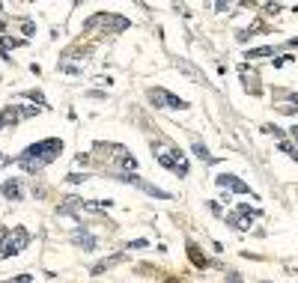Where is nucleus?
Instances as JSON below:
<instances>
[{
	"label": "nucleus",
	"mask_w": 298,
	"mask_h": 283,
	"mask_svg": "<svg viewBox=\"0 0 298 283\" xmlns=\"http://www.w3.org/2000/svg\"><path fill=\"white\" fill-rule=\"evenodd\" d=\"M60 152H63V140H60V137L36 140V143H30V146L18 155V164H21L24 170L36 173V170H42L45 164H54V161L60 158Z\"/></svg>",
	"instance_id": "1"
},
{
	"label": "nucleus",
	"mask_w": 298,
	"mask_h": 283,
	"mask_svg": "<svg viewBox=\"0 0 298 283\" xmlns=\"http://www.w3.org/2000/svg\"><path fill=\"white\" fill-rule=\"evenodd\" d=\"M152 155L158 158V164H164L170 173H176L179 179L188 176V161L173 143H152Z\"/></svg>",
	"instance_id": "2"
},
{
	"label": "nucleus",
	"mask_w": 298,
	"mask_h": 283,
	"mask_svg": "<svg viewBox=\"0 0 298 283\" xmlns=\"http://www.w3.org/2000/svg\"><path fill=\"white\" fill-rule=\"evenodd\" d=\"M129 18H123V15H93L87 24H84V30H101L107 33V36H113V33H123L129 30Z\"/></svg>",
	"instance_id": "3"
},
{
	"label": "nucleus",
	"mask_w": 298,
	"mask_h": 283,
	"mask_svg": "<svg viewBox=\"0 0 298 283\" xmlns=\"http://www.w3.org/2000/svg\"><path fill=\"white\" fill-rule=\"evenodd\" d=\"M39 104H9L0 110V128L3 126H15L18 120H27V117H39Z\"/></svg>",
	"instance_id": "4"
},
{
	"label": "nucleus",
	"mask_w": 298,
	"mask_h": 283,
	"mask_svg": "<svg viewBox=\"0 0 298 283\" xmlns=\"http://www.w3.org/2000/svg\"><path fill=\"white\" fill-rule=\"evenodd\" d=\"M27 245H30V233H27L24 227H15V230L9 233L6 245L0 248V256H3V259H12V256H18V253L24 251Z\"/></svg>",
	"instance_id": "5"
},
{
	"label": "nucleus",
	"mask_w": 298,
	"mask_h": 283,
	"mask_svg": "<svg viewBox=\"0 0 298 283\" xmlns=\"http://www.w3.org/2000/svg\"><path fill=\"white\" fill-rule=\"evenodd\" d=\"M146 98H149L152 107H173V110H185V107H188L179 95L167 93V90H161V87H152V90L146 93Z\"/></svg>",
	"instance_id": "6"
},
{
	"label": "nucleus",
	"mask_w": 298,
	"mask_h": 283,
	"mask_svg": "<svg viewBox=\"0 0 298 283\" xmlns=\"http://www.w3.org/2000/svg\"><path fill=\"white\" fill-rule=\"evenodd\" d=\"M260 215H263L260 209L239 206V209H235V215H230V218H227V223H230V227H239V230H251V220H257Z\"/></svg>",
	"instance_id": "7"
},
{
	"label": "nucleus",
	"mask_w": 298,
	"mask_h": 283,
	"mask_svg": "<svg viewBox=\"0 0 298 283\" xmlns=\"http://www.w3.org/2000/svg\"><path fill=\"white\" fill-rule=\"evenodd\" d=\"M215 182H218V188L235 191V194H248V191H251L248 185H245V182H242V179H239V176H232V173H221V176H218Z\"/></svg>",
	"instance_id": "8"
},
{
	"label": "nucleus",
	"mask_w": 298,
	"mask_h": 283,
	"mask_svg": "<svg viewBox=\"0 0 298 283\" xmlns=\"http://www.w3.org/2000/svg\"><path fill=\"white\" fill-rule=\"evenodd\" d=\"M24 182H21V179H6V182H3V185H0V194H3V197H6V200H12V203H18V200H21V197H24Z\"/></svg>",
	"instance_id": "9"
},
{
	"label": "nucleus",
	"mask_w": 298,
	"mask_h": 283,
	"mask_svg": "<svg viewBox=\"0 0 298 283\" xmlns=\"http://www.w3.org/2000/svg\"><path fill=\"white\" fill-rule=\"evenodd\" d=\"M72 242H75L78 248H84V251H93V248L99 245V242H96V236H93V233H87V230H78Z\"/></svg>",
	"instance_id": "10"
},
{
	"label": "nucleus",
	"mask_w": 298,
	"mask_h": 283,
	"mask_svg": "<svg viewBox=\"0 0 298 283\" xmlns=\"http://www.w3.org/2000/svg\"><path fill=\"white\" fill-rule=\"evenodd\" d=\"M110 206H113L110 200H96V203H93V200H84V203H81V212H93V215H101V212H107Z\"/></svg>",
	"instance_id": "11"
},
{
	"label": "nucleus",
	"mask_w": 298,
	"mask_h": 283,
	"mask_svg": "<svg viewBox=\"0 0 298 283\" xmlns=\"http://www.w3.org/2000/svg\"><path fill=\"white\" fill-rule=\"evenodd\" d=\"M188 256H191V262H194L197 268H209V265H212V262H209V256L200 251L194 242H188Z\"/></svg>",
	"instance_id": "12"
},
{
	"label": "nucleus",
	"mask_w": 298,
	"mask_h": 283,
	"mask_svg": "<svg viewBox=\"0 0 298 283\" xmlns=\"http://www.w3.org/2000/svg\"><path fill=\"white\" fill-rule=\"evenodd\" d=\"M116 262H123V253H113L110 259H104V262H99V265H93V274H101V271H107V268H113Z\"/></svg>",
	"instance_id": "13"
},
{
	"label": "nucleus",
	"mask_w": 298,
	"mask_h": 283,
	"mask_svg": "<svg viewBox=\"0 0 298 283\" xmlns=\"http://www.w3.org/2000/svg\"><path fill=\"white\" fill-rule=\"evenodd\" d=\"M191 149H194V155H197L200 161H206V164H215V158L209 155V149H206V143H200V140H194V146H191Z\"/></svg>",
	"instance_id": "14"
},
{
	"label": "nucleus",
	"mask_w": 298,
	"mask_h": 283,
	"mask_svg": "<svg viewBox=\"0 0 298 283\" xmlns=\"http://www.w3.org/2000/svg\"><path fill=\"white\" fill-rule=\"evenodd\" d=\"M268 54H274V48H271V45H265V48H254V51H248L245 57H248V60H254V57H268Z\"/></svg>",
	"instance_id": "15"
},
{
	"label": "nucleus",
	"mask_w": 298,
	"mask_h": 283,
	"mask_svg": "<svg viewBox=\"0 0 298 283\" xmlns=\"http://www.w3.org/2000/svg\"><path fill=\"white\" fill-rule=\"evenodd\" d=\"M60 72H66V75H81V72H84V66H78V63H69V60H63V63H60Z\"/></svg>",
	"instance_id": "16"
},
{
	"label": "nucleus",
	"mask_w": 298,
	"mask_h": 283,
	"mask_svg": "<svg viewBox=\"0 0 298 283\" xmlns=\"http://www.w3.org/2000/svg\"><path fill=\"white\" fill-rule=\"evenodd\" d=\"M24 95H27V98H33V101H36V104H39V107H45V95L39 93V90H27V93H24Z\"/></svg>",
	"instance_id": "17"
},
{
	"label": "nucleus",
	"mask_w": 298,
	"mask_h": 283,
	"mask_svg": "<svg viewBox=\"0 0 298 283\" xmlns=\"http://www.w3.org/2000/svg\"><path fill=\"white\" fill-rule=\"evenodd\" d=\"M66 182H72V185H84V182H87V173H72V176H66Z\"/></svg>",
	"instance_id": "18"
},
{
	"label": "nucleus",
	"mask_w": 298,
	"mask_h": 283,
	"mask_svg": "<svg viewBox=\"0 0 298 283\" xmlns=\"http://www.w3.org/2000/svg\"><path fill=\"white\" fill-rule=\"evenodd\" d=\"M21 33H24V36H33V33H36V24H33V21H24V24H21Z\"/></svg>",
	"instance_id": "19"
},
{
	"label": "nucleus",
	"mask_w": 298,
	"mask_h": 283,
	"mask_svg": "<svg viewBox=\"0 0 298 283\" xmlns=\"http://www.w3.org/2000/svg\"><path fill=\"white\" fill-rule=\"evenodd\" d=\"M75 164H78V167H84V164H90V155H84V152H78V155H75Z\"/></svg>",
	"instance_id": "20"
},
{
	"label": "nucleus",
	"mask_w": 298,
	"mask_h": 283,
	"mask_svg": "<svg viewBox=\"0 0 298 283\" xmlns=\"http://www.w3.org/2000/svg\"><path fill=\"white\" fill-rule=\"evenodd\" d=\"M6 283H30V274H18V277H12V280Z\"/></svg>",
	"instance_id": "21"
},
{
	"label": "nucleus",
	"mask_w": 298,
	"mask_h": 283,
	"mask_svg": "<svg viewBox=\"0 0 298 283\" xmlns=\"http://www.w3.org/2000/svg\"><path fill=\"white\" fill-rule=\"evenodd\" d=\"M227 283H242V277H239V271H227Z\"/></svg>",
	"instance_id": "22"
},
{
	"label": "nucleus",
	"mask_w": 298,
	"mask_h": 283,
	"mask_svg": "<svg viewBox=\"0 0 298 283\" xmlns=\"http://www.w3.org/2000/svg\"><path fill=\"white\" fill-rule=\"evenodd\" d=\"M129 248H134V251H140V248H146V242H143V239H137V242H132Z\"/></svg>",
	"instance_id": "23"
},
{
	"label": "nucleus",
	"mask_w": 298,
	"mask_h": 283,
	"mask_svg": "<svg viewBox=\"0 0 298 283\" xmlns=\"http://www.w3.org/2000/svg\"><path fill=\"white\" fill-rule=\"evenodd\" d=\"M6 239H9V233H6V230H3V227H0V248H3V245H6Z\"/></svg>",
	"instance_id": "24"
},
{
	"label": "nucleus",
	"mask_w": 298,
	"mask_h": 283,
	"mask_svg": "<svg viewBox=\"0 0 298 283\" xmlns=\"http://www.w3.org/2000/svg\"><path fill=\"white\" fill-rule=\"evenodd\" d=\"M292 134H295V137H298V126H295V128H292Z\"/></svg>",
	"instance_id": "25"
},
{
	"label": "nucleus",
	"mask_w": 298,
	"mask_h": 283,
	"mask_svg": "<svg viewBox=\"0 0 298 283\" xmlns=\"http://www.w3.org/2000/svg\"><path fill=\"white\" fill-rule=\"evenodd\" d=\"M0 161H3V155H0Z\"/></svg>",
	"instance_id": "26"
}]
</instances>
